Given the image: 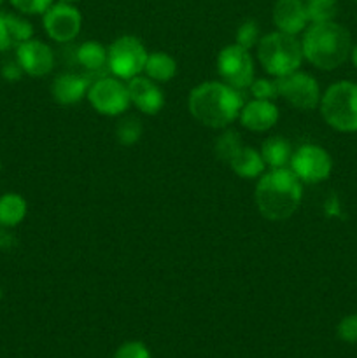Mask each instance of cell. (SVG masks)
<instances>
[{
	"instance_id": "cell-32",
	"label": "cell",
	"mask_w": 357,
	"mask_h": 358,
	"mask_svg": "<svg viewBox=\"0 0 357 358\" xmlns=\"http://www.w3.org/2000/svg\"><path fill=\"white\" fill-rule=\"evenodd\" d=\"M23 73H24L23 69H21L20 63H18L16 59H14V62L6 63V65H4V69H2L4 79L9 80V83H14V80H20Z\"/></svg>"
},
{
	"instance_id": "cell-10",
	"label": "cell",
	"mask_w": 357,
	"mask_h": 358,
	"mask_svg": "<svg viewBox=\"0 0 357 358\" xmlns=\"http://www.w3.org/2000/svg\"><path fill=\"white\" fill-rule=\"evenodd\" d=\"M289 168L303 184H318L331 175L332 159L321 145L307 143L294 150Z\"/></svg>"
},
{
	"instance_id": "cell-37",
	"label": "cell",
	"mask_w": 357,
	"mask_h": 358,
	"mask_svg": "<svg viewBox=\"0 0 357 358\" xmlns=\"http://www.w3.org/2000/svg\"><path fill=\"white\" fill-rule=\"evenodd\" d=\"M354 2H357V0H354Z\"/></svg>"
},
{
	"instance_id": "cell-33",
	"label": "cell",
	"mask_w": 357,
	"mask_h": 358,
	"mask_svg": "<svg viewBox=\"0 0 357 358\" xmlns=\"http://www.w3.org/2000/svg\"><path fill=\"white\" fill-rule=\"evenodd\" d=\"M350 58H352L354 65H356V69H357V44L352 48V52H350Z\"/></svg>"
},
{
	"instance_id": "cell-22",
	"label": "cell",
	"mask_w": 357,
	"mask_h": 358,
	"mask_svg": "<svg viewBox=\"0 0 357 358\" xmlns=\"http://www.w3.org/2000/svg\"><path fill=\"white\" fill-rule=\"evenodd\" d=\"M241 147H244V143H241L240 133L234 131V129H226V131H224L223 135H219V138L216 140L214 150H216L217 159L230 164V161L237 156L238 150H240Z\"/></svg>"
},
{
	"instance_id": "cell-18",
	"label": "cell",
	"mask_w": 357,
	"mask_h": 358,
	"mask_svg": "<svg viewBox=\"0 0 357 358\" xmlns=\"http://www.w3.org/2000/svg\"><path fill=\"white\" fill-rule=\"evenodd\" d=\"M227 166L241 178H259L265 173L266 164L259 150L252 149V147H241Z\"/></svg>"
},
{
	"instance_id": "cell-12",
	"label": "cell",
	"mask_w": 357,
	"mask_h": 358,
	"mask_svg": "<svg viewBox=\"0 0 357 358\" xmlns=\"http://www.w3.org/2000/svg\"><path fill=\"white\" fill-rule=\"evenodd\" d=\"M16 62L30 77H44L55 66V52L46 42L28 38L16 48Z\"/></svg>"
},
{
	"instance_id": "cell-7",
	"label": "cell",
	"mask_w": 357,
	"mask_h": 358,
	"mask_svg": "<svg viewBox=\"0 0 357 358\" xmlns=\"http://www.w3.org/2000/svg\"><path fill=\"white\" fill-rule=\"evenodd\" d=\"M86 98L98 114L108 115V117L122 115L132 105L128 84L114 76H102L94 79L90 84Z\"/></svg>"
},
{
	"instance_id": "cell-19",
	"label": "cell",
	"mask_w": 357,
	"mask_h": 358,
	"mask_svg": "<svg viewBox=\"0 0 357 358\" xmlns=\"http://www.w3.org/2000/svg\"><path fill=\"white\" fill-rule=\"evenodd\" d=\"M76 62L88 73H104L107 69V48L97 41H86L76 49Z\"/></svg>"
},
{
	"instance_id": "cell-29",
	"label": "cell",
	"mask_w": 357,
	"mask_h": 358,
	"mask_svg": "<svg viewBox=\"0 0 357 358\" xmlns=\"http://www.w3.org/2000/svg\"><path fill=\"white\" fill-rule=\"evenodd\" d=\"M114 358H150V352L144 343L128 341L119 346Z\"/></svg>"
},
{
	"instance_id": "cell-9",
	"label": "cell",
	"mask_w": 357,
	"mask_h": 358,
	"mask_svg": "<svg viewBox=\"0 0 357 358\" xmlns=\"http://www.w3.org/2000/svg\"><path fill=\"white\" fill-rule=\"evenodd\" d=\"M279 96L298 110H314L321 103V86L314 76L296 70L276 79Z\"/></svg>"
},
{
	"instance_id": "cell-34",
	"label": "cell",
	"mask_w": 357,
	"mask_h": 358,
	"mask_svg": "<svg viewBox=\"0 0 357 358\" xmlns=\"http://www.w3.org/2000/svg\"><path fill=\"white\" fill-rule=\"evenodd\" d=\"M58 2H66V3H76V2H79V0H58Z\"/></svg>"
},
{
	"instance_id": "cell-17",
	"label": "cell",
	"mask_w": 357,
	"mask_h": 358,
	"mask_svg": "<svg viewBox=\"0 0 357 358\" xmlns=\"http://www.w3.org/2000/svg\"><path fill=\"white\" fill-rule=\"evenodd\" d=\"M261 156L270 170L276 168H289L290 157H293V147L282 136H268L261 145Z\"/></svg>"
},
{
	"instance_id": "cell-6",
	"label": "cell",
	"mask_w": 357,
	"mask_h": 358,
	"mask_svg": "<svg viewBox=\"0 0 357 358\" xmlns=\"http://www.w3.org/2000/svg\"><path fill=\"white\" fill-rule=\"evenodd\" d=\"M146 45L133 35H121L114 38L107 48V69L114 77L130 80L140 76L147 62Z\"/></svg>"
},
{
	"instance_id": "cell-27",
	"label": "cell",
	"mask_w": 357,
	"mask_h": 358,
	"mask_svg": "<svg viewBox=\"0 0 357 358\" xmlns=\"http://www.w3.org/2000/svg\"><path fill=\"white\" fill-rule=\"evenodd\" d=\"M252 96L255 100H270L273 101L279 98V87H276V79H254L248 86Z\"/></svg>"
},
{
	"instance_id": "cell-31",
	"label": "cell",
	"mask_w": 357,
	"mask_h": 358,
	"mask_svg": "<svg viewBox=\"0 0 357 358\" xmlns=\"http://www.w3.org/2000/svg\"><path fill=\"white\" fill-rule=\"evenodd\" d=\"M14 48L13 38H10L9 28H7V17L6 13L0 10V52L7 51V49Z\"/></svg>"
},
{
	"instance_id": "cell-5",
	"label": "cell",
	"mask_w": 357,
	"mask_h": 358,
	"mask_svg": "<svg viewBox=\"0 0 357 358\" xmlns=\"http://www.w3.org/2000/svg\"><path fill=\"white\" fill-rule=\"evenodd\" d=\"M322 119L332 129L342 133L357 131V84L350 80H340L331 84L322 94Z\"/></svg>"
},
{
	"instance_id": "cell-36",
	"label": "cell",
	"mask_w": 357,
	"mask_h": 358,
	"mask_svg": "<svg viewBox=\"0 0 357 358\" xmlns=\"http://www.w3.org/2000/svg\"><path fill=\"white\" fill-rule=\"evenodd\" d=\"M4 2V0H0V3H2Z\"/></svg>"
},
{
	"instance_id": "cell-15",
	"label": "cell",
	"mask_w": 357,
	"mask_h": 358,
	"mask_svg": "<svg viewBox=\"0 0 357 358\" xmlns=\"http://www.w3.org/2000/svg\"><path fill=\"white\" fill-rule=\"evenodd\" d=\"M279 117L280 112L273 101L255 100V98L244 103L240 115H238L241 126L254 133H262L272 129L276 124V121H279Z\"/></svg>"
},
{
	"instance_id": "cell-26",
	"label": "cell",
	"mask_w": 357,
	"mask_h": 358,
	"mask_svg": "<svg viewBox=\"0 0 357 358\" xmlns=\"http://www.w3.org/2000/svg\"><path fill=\"white\" fill-rule=\"evenodd\" d=\"M259 38H261V37H259V27H258V23H255L254 20L244 21V23L238 27L237 44L241 45V48H245V49H248V51H251V48L258 45Z\"/></svg>"
},
{
	"instance_id": "cell-14",
	"label": "cell",
	"mask_w": 357,
	"mask_h": 358,
	"mask_svg": "<svg viewBox=\"0 0 357 358\" xmlns=\"http://www.w3.org/2000/svg\"><path fill=\"white\" fill-rule=\"evenodd\" d=\"M126 84H128L132 103L135 105L142 114H160L161 108H163L164 105V94L163 91H161V87L158 86V83H154V80L149 79L147 76H136L133 77V79H130Z\"/></svg>"
},
{
	"instance_id": "cell-30",
	"label": "cell",
	"mask_w": 357,
	"mask_h": 358,
	"mask_svg": "<svg viewBox=\"0 0 357 358\" xmlns=\"http://www.w3.org/2000/svg\"><path fill=\"white\" fill-rule=\"evenodd\" d=\"M338 336L345 343L357 345V313L343 318L338 325Z\"/></svg>"
},
{
	"instance_id": "cell-2",
	"label": "cell",
	"mask_w": 357,
	"mask_h": 358,
	"mask_svg": "<svg viewBox=\"0 0 357 358\" xmlns=\"http://www.w3.org/2000/svg\"><path fill=\"white\" fill-rule=\"evenodd\" d=\"M303 198V182L290 168L262 173L255 184V206L266 220H286L296 213Z\"/></svg>"
},
{
	"instance_id": "cell-20",
	"label": "cell",
	"mask_w": 357,
	"mask_h": 358,
	"mask_svg": "<svg viewBox=\"0 0 357 358\" xmlns=\"http://www.w3.org/2000/svg\"><path fill=\"white\" fill-rule=\"evenodd\" d=\"M144 73L158 84L168 83V80L174 79L175 73H177V62H175V58H172L168 52H150V55L147 56Z\"/></svg>"
},
{
	"instance_id": "cell-11",
	"label": "cell",
	"mask_w": 357,
	"mask_h": 358,
	"mask_svg": "<svg viewBox=\"0 0 357 358\" xmlns=\"http://www.w3.org/2000/svg\"><path fill=\"white\" fill-rule=\"evenodd\" d=\"M42 24L49 38L59 44H66L80 34L83 14L74 3L55 2L42 14Z\"/></svg>"
},
{
	"instance_id": "cell-25",
	"label": "cell",
	"mask_w": 357,
	"mask_h": 358,
	"mask_svg": "<svg viewBox=\"0 0 357 358\" xmlns=\"http://www.w3.org/2000/svg\"><path fill=\"white\" fill-rule=\"evenodd\" d=\"M6 17H7V28H9V34H10V38H13L14 48H18L21 42L31 38V35H34V28H31L30 21L13 13H6Z\"/></svg>"
},
{
	"instance_id": "cell-13",
	"label": "cell",
	"mask_w": 357,
	"mask_h": 358,
	"mask_svg": "<svg viewBox=\"0 0 357 358\" xmlns=\"http://www.w3.org/2000/svg\"><path fill=\"white\" fill-rule=\"evenodd\" d=\"M272 21L276 30L284 34H303L310 24L304 0H276L272 10Z\"/></svg>"
},
{
	"instance_id": "cell-21",
	"label": "cell",
	"mask_w": 357,
	"mask_h": 358,
	"mask_svg": "<svg viewBox=\"0 0 357 358\" xmlns=\"http://www.w3.org/2000/svg\"><path fill=\"white\" fill-rule=\"evenodd\" d=\"M27 217V201L16 192L0 196V226L14 227Z\"/></svg>"
},
{
	"instance_id": "cell-8",
	"label": "cell",
	"mask_w": 357,
	"mask_h": 358,
	"mask_svg": "<svg viewBox=\"0 0 357 358\" xmlns=\"http://www.w3.org/2000/svg\"><path fill=\"white\" fill-rule=\"evenodd\" d=\"M217 73L223 83L230 84L234 90H247L254 80V59L248 49L241 48L237 42L220 49L217 56Z\"/></svg>"
},
{
	"instance_id": "cell-28",
	"label": "cell",
	"mask_w": 357,
	"mask_h": 358,
	"mask_svg": "<svg viewBox=\"0 0 357 358\" xmlns=\"http://www.w3.org/2000/svg\"><path fill=\"white\" fill-rule=\"evenodd\" d=\"M10 6L21 14H44L49 7L55 3V0H9Z\"/></svg>"
},
{
	"instance_id": "cell-3",
	"label": "cell",
	"mask_w": 357,
	"mask_h": 358,
	"mask_svg": "<svg viewBox=\"0 0 357 358\" xmlns=\"http://www.w3.org/2000/svg\"><path fill=\"white\" fill-rule=\"evenodd\" d=\"M303 58L318 70H336L352 52V37L343 24L332 21L310 23L301 37Z\"/></svg>"
},
{
	"instance_id": "cell-24",
	"label": "cell",
	"mask_w": 357,
	"mask_h": 358,
	"mask_svg": "<svg viewBox=\"0 0 357 358\" xmlns=\"http://www.w3.org/2000/svg\"><path fill=\"white\" fill-rule=\"evenodd\" d=\"M304 6H307L310 23L332 21L336 16V10H338L336 0H304Z\"/></svg>"
},
{
	"instance_id": "cell-4",
	"label": "cell",
	"mask_w": 357,
	"mask_h": 358,
	"mask_svg": "<svg viewBox=\"0 0 357 358\" xmlns=\"http://www.w3.org/2000/svg\"><path fill=\"white\" fill-rule=\"evenodd\" d=\"M255 48L262 69L276 79L300 70L304 59L300 38L279 30L262 35Z\"/></svg>"
},
{
	"instance_id": "cell-23",
	"label": "cell",
	"mask_w": 357,
	"mask_h": 358,
	"mask_svg": "<svg viewBox=\"0 0 357 358\" xmlns=\"http://www.w3.org/2000/svg\"><path fill=\"white\" fill-rule=\"evenodd\" d=\"M142 121L139 117H135V115L122 117L115 124V138H118V142L121 145H135L140 140V136H142Z\"/></svg>"
},
{
	"instance_id": "cell-35",
	"label": "cell",
	"mask_w": 357,
	"mask_h": 358,
	"mask_svg": "<svg viewBox=\"0 0 357 358\" xmlns=\"http://www.w3.org/2000/svg\"><path fill=\"white\" fill-rule=\"evenodd\" d=\"M0 170H2V161H0Z\"/></svg>"
},
{
	"instance_id": "cell-16",
	"label": "cell",
	"mask_w": 357,
	"mask_h": 358,
	"mask_svg": "<svg viewBox=\"0 0 357 358\" xmlns=\"http://www.w3.org/2000/svg\"><path fill=\"white\" fill-rule=\"evenodd\" d=\"M90 84V77L84 73H62L52 80L51 96L59 105H76L86 98Z\"/></svg>"
},
{
	"instance_id": "cell-1",
	"label": "cell",
	"mask_w": 357,
	"mask_h": 358,
	"mask_svg": "<svg viewBox=\"0 0 357 358\" xmlns=\"http://www.w3.org/2000/svg\"><path fill=\"white\" fill-rule=\"evenodd\" d=\"M244 107L240 91L223 80H209L192 87L188 98L189 114L212 129H224L234 122Z\"/></svg>"
}]
</instances>
